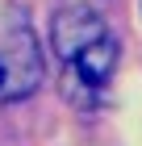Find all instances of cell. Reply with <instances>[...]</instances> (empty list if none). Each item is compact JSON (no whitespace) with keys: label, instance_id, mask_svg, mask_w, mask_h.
<instances>
[{"label":"cell","instance_id":"6da1fadb","mask_svg":"<svg viewBox=\"0 0 142 146\" xmlns=\"http://www.w3.org/2000/svg\"><path fill=\"white\" fill-rule=\"evenodd\" d=\"M113 71H117V42L113 34H100L96 42H88L67 58V92L75 100H96L109 88Z\"/></svg>","mask_w":142,"mask_h":146},{"label":"cell","instance_id":"7a4b0ae2","mask_svg":"<svg viewBox=\"0 0 142 146\" xmlns=\"http://www.w3.org/2000/svg\"><path fill=\"white\" fill-rule=\"evenodd\" d=\"M100 34H109V25H105V17L92 9H84V4H71V9H59L55 21H50V42H55V54L71 58L75 50H84L88 42H96Z\"/></svg>","mask_w":142,"mask_h":146},{"label":"cell","instance_id":"3957f363","mask_svg":"<svg viewBox=\"0 0 142 146\" xmlns=\"http://www.w3.org/2000/svg\"><path fill=\"white\" fill-rule=\"evenodd\" d=\"M4 71H9L4 88H0L4 100H25L42 84V54H38V46H33V38L25 29L13 34V46L4 50Z\"/></svg>","mask_w":142,"mask_h":146},{"label":"cell","instance_id":"277c9868","mask_svg":"<svg viewBox=\"0 0 142 146\" xmlns=\"http://www.w3.org/2000/svg\"><path fill=\"white\" fill-rule=\"evenodd\" d=\"M4 79H9V71H4V58H0V88H4Z\"/></svg>","mask_w":142,"mask_h":146}]
</instances>
